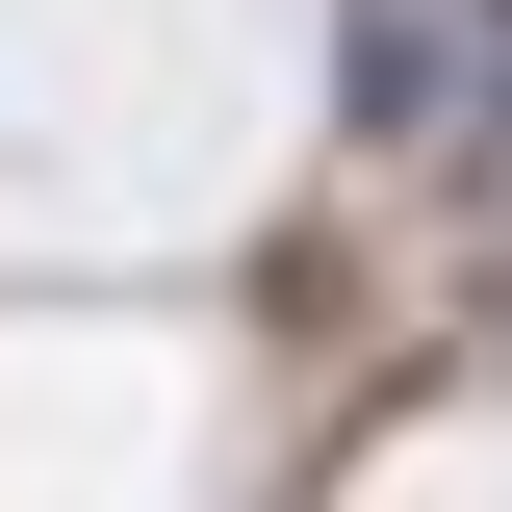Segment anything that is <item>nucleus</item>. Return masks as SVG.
I'll list each match as a JSON object with an SVG mask.
<instances>
[{
    "mask_svg": "<svg viewBox=\"0 0 512 512\" xmlns=\"http://www.w3.org/2000/svg\"><path fill=\"white\" fill-rule=\"evenodd\" d=\"M359 128L384 154H512V0H359Z\"/></svg>",
    "mask_w": 512,
    "mask_h": 512,
    "instance_id": "f257e3e1",
    "label": "nucleus"
}]
</instances>
